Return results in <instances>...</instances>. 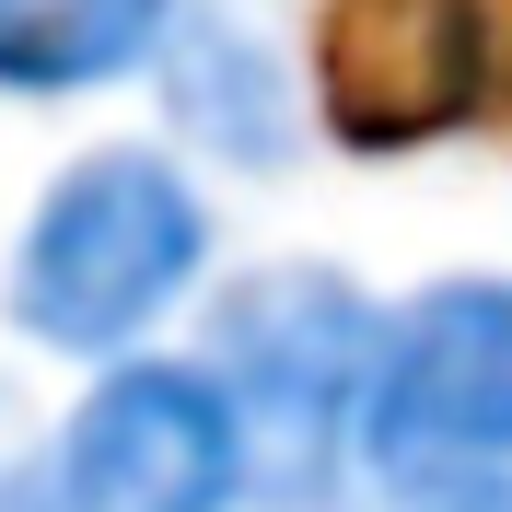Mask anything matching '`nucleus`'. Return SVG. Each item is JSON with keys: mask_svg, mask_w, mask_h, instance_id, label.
Here are the masks:
<instances>
[{"mask_svg": "<svg viewBox=\"0 0 512 512\" xmlns=\"http://www.w3.org/2000/svg\"><path fill=\"white\" fill-rule=\"evenodd\" d=\"M210 256H222L210 187L152 140H105V152L59 163L35 187L12 268H0V315H12L24 350L105 373V361L152 350L210 291Z\"/></svg>", "mask_w": 512, "mask_h": 512, "instance_id": "nucleus-1", "label": "nucleus"}, {"mask_svg": "<svg viewBox=\"0 0 512 512\" xmlns=\"http://www.w3.org/2000/svg\"><path fill=\"white\" fill-rule=\"evenodd\" d=\"M384 303L326 256H268L210 291L198 361L233 396L256 512H338L361 489V396H373Z\"/></svg>", "mask_w": 512, "mask_h": 512, "instance_id": "nucleus-2", "label": "nucleus"}, {"mask_svg": "<svg viewBox=\"0 0 512 512\" xmlns=\"http://www.w3.org/2000/svg\"><path fill=\"white\" fill-rule=\"evenodd\" d=\"M24 512H256L233 396L198 350L105 361L47 443H24Z\"/></svg>", "mask_w": 512, "mask_h": 512, "instance_id": "nucleus-3", "label": "nucleus"}, {"mask_svg": "<svg viewBox=\"0 0 512 512\" xmlns=\"http://www.w3.org/2000/svg\"><path fill=\"white\" fill-rule=\"evenodd\" d=\"M361 478H512V268H454L384 303Z\"/></svg>", "mask_w": 512, "mask_h": 512, "instance_id": "nucleus-4", "label": "nucleus"}, {"mask_svg": "<svg viewBox=\"0 0 512 512\" xmlns=\"http://www.w3.org/2000/svg\"><path fill=\"white\" fill-rule=\"evenodd\" d=\"M163 105H175V140L233 175H280L303 152V82L245 12H187L175 47H163Z\"/></svg>", "mask_w": 512, "mask_h": 512, "instance_id": "nucleus-5", "label": "nucleus"}, {"mask_svg": "<svg viewBox=\"0 0 512 512\" xmlns=\"http://www.w3.org/2000/svg\"><path fill=\"white\" fill-rule=\"evenodd\" d=\"M187 24V0H0V94L70 105L152 70Z\"/></svg>", "mask_w": 512, "mask_h": 512, "instance_id": "nucleus-6", "label": "nucleus"}, {"mask_svg": "<svg viewBox=\"0 0 512 512\" xmlns=\"http://www.w3.org/2000/svg\"><path fill=\"white\" fill-rule=\"evenodd\" d=\"M338 512H512V478H361Z\"/></svg>", "mask_w": 512, "mask_h": 512, "instance_id": "nucleus-7", "label": "nucleus"}, {"mask_svg": "<svg viewBox=\"0 0 512 512\" xmlns=\"http://www.w3.org/2000/svg\"><path fill=\"white\" fill-rule=\"evenodd\" d=\"M0 512H24V443H12V408H0Z\"/></svg>", "mask_w": 512, "mask_h": 512, "instance_id": "nucleus-8", "label": "nucleus"}]
</instances>
